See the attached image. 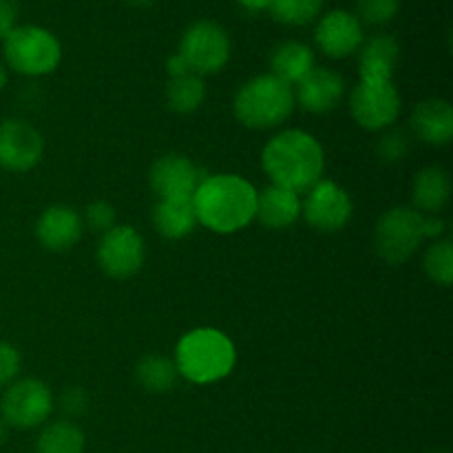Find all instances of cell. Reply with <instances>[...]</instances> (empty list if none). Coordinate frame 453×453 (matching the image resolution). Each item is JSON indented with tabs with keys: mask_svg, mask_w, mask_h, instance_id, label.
Instances as JSON below:
<instances>
[{
	"mask_svg": "<svg viewBox=\"0 0 453 453\" xmlns=\"http://www.w3.org/2000/svg\"><path fill=\"white\" fill-rule=\"evenodd\" d=\"M261 166L274 186L308 193L317 181L323 180L326 153L319 140L301 128H288L270 137L261 153Z\"/></svg>",
	"mask_w": 453,
	"mask_h": 453,
	"instance_id": "6da1fadb",
	"label": "cell"
},
{
	"mask_svg": "<svg viewBox=\"0 0 453 453\" xmlns=\"http://www.w3.org/2000/svg\"><path fill=\"white\" fill-rule=\"evenodd\" d=\"M197 224L217 234H233L255 221L257 188L239 175H208L193 195Z\"/></svg>",
	"mask_w": 453,
	"mask_h": 453,
	"instance_id": "7a4b0ae2",
	"label": "cell"
},
{
	"mask_svg": "<svg viewBox=\"0 0 453 453\" xmlns=\"http://www.w3.org/2000/svg\"><path fill=\"white\" fill-rule=\"evenodd\" d=\"M237 352L228 336L215 327H197L181 336L175 349L180 376L195 385H211L233 372Z\"/></svg>",
	"mask_w": 453,
	"mask_h": 453,
	"instance_id": "3957f363",
	"label": "cell"
},
{
	"mask_svg": "<svg viewBox=\"0 0 453 453\" xmlns=\"http://www.w3.org/2000/svg\"><path fill=\"white\" fill-rule=\"evenodd\" d=\"M295 88L273 73L257 75L242 84L233 100L237 122L252 131L277 128L295 113Z\"/></svg>",
	"mask_w": 453,
	"mask_h": 453,
	"instance_id": "277c9868",
	"label": "cell"
},
{
	"mask_svg": "<svg viewBox=\"0 0 453 453\" xmlns=\"http://www.w3.org/2000/svg\"><path fill=\"white\" fill-rule=\"evenodd\" d=\"M3 53L9 69L27 78L53 73L62 60L60 40L38 25H18L3 40Z\"/></svg>",
	"mask_w": 453,
	"mask_h": 453,
	"instance_id": "5b68a950",
	"label": "cell"
},
{
	"mask_svg": "<svg viewBox=\"0 0 453 453\" xmlns=\"http://www.w3.org/2000/svg\"><path fill=\"white\" fill-rule=\"evenodd\" d=\"M423 242V215L410 206L389 208L374 226V250L389 265L405 264Z\"/></svg>",
	"mask_w": 453,
	"mask_h": 453,
	"instance_id": "8992f818",
	"label": "cell"
},
{
	"mask_svg": "<svg viewBox=\"0 0 453 453\" xmlns=\"http://www.w3.org/2000/svg\"><path fill=\"white\" fill-rule=\"evenodd\" d=\"M230 35L219 22L197 20L184 31L180 40V53L195 75L219 73L230 60Z\"/></svg>",
	"mask_w": 453,
	"mask_h": 453,
	"instance_id": "52a82bcc",
	"label": "cell"
},
{
	"mask_svg": "<svg viewBox=\"0 0 453 453\" xmlns=\"http://www.w3.org/2000/svg\"><path fill=\"white\" fill-rule=\"evenodd\" d=\"M53 394L40 379H22L7 385L0 398V418L16 429H35L53 411Z\"/></svg>",
	"mask_w": 453,
	"mask_h": 453,
	"instance_id": "ba28073f",
	"label": "cell"
},
{
	"mask_svg": "<svg viewBox=\"0 0 453 453\" xmlns=\"http://www.w3.org/2000/svg\"><path fill=\"white\" fill-rule=\"evenodd\" d=\"M403 109L401 93L394 82H361L349 93V113L365 131L392 128Z\"/></svg>",
	"mask_w": 453,
	"mask_h": 453,
	"instance_id": "9c48e42d",
	"label": "cell"
},
{
	"mask_svg": "<svg viewBox=\"0 0 453 453\" xmlns=\"http://www.w3.org/2000/svg\"><path fill=\"white\" fill-rule=\"evenodd\" d=\"M354 215L352 197L336 181L321 180L305 193L301 217L319 233H339Z\"/></svg>",
	"mask_w": 453,
	"mask_h": 453,
	"instance_id": "30bf717a",
	"label": "cell"
},
{
	"mask_svg": "<svg viewBox=\"0 0 453 453\" xmlns=\"http://www.w3.org/2000/svg\"><path fill=\"white\" fill-rule=\"evenodd\" d=\"M96 257L102 273L111 279H128L144 265V239L133 226H113L102 234Z\"/></svg>",
	"mask_w": 453,
	"mask_h": 453,
	"instance_id": "8fae6325",
	"label": "cell"
},
{
	"mask_svg": "<svg viewBox=\"0 0 453 453\" xmlns=\"http://www.w3.org/2000/svg\"><path fill=\"white\" fill-rule=\"evenodd\" d=\"M44 155V140L38 128L25 119L0 122V168L9 173H27L38 166Z\"/></svg>",
	"mask_w": 453,
	"mask_h": 453,
	"instance_id": "7c38bea8",
	"label": "cell"
},
{
	"mask_svg": "<svg viewBox=\"0 0 453 453\" xmlns=\"http://www.w3.org/2000/svg\"><path fill=\"white\" fill-rule=\"evenodd\" d=\"M206 177L208 173L195 166L188 157L168 153L150 166V188L159 199H193Z\"/></svg>",
	"mask_w": 453,
	"mask_h": 453,
	"instance_id": "4fadbf2b",
	"label": "cell"
},
{
	"mask_svg": "<svg viewBox=\"0 0 453 453\" xmlns=\"http://www.w3.org/2000/svg\"><path fill=\"white\" fill-rule=\"evenodd\" d=\"M365 34H363V22L357 13H349L345 9L327 12L314 29V42L326 53L327 58H348L361 49Z\"/></svg>",
	"mask_w": 453,
	"mask_h": 453,
	"instance_id": "5bb4252c",
	"label": "cell"
},
{
	"mask_svg": "<svg viewBox=\"0 0 453 453\" xmlns=\"http://www.w3.org/2000/svg\"><path fill=\"white\" fill-rule=\"evenodd\" d=\"M345 97V80L327 66H314L299 84H296L295 102L303 111L314 115H326L334 111Z\"/></svg>",
	"mask_w": 453,
	"mask_h": 453,
	"instance_id": "9a60e30c",
	"label": "cell"
},
{
	"mask_svg": "<svg viewBox=\"0 0 453 453\" xmlns=\"http://www.w3.org/2000/svg\"><path fill=\"white\" fill-rule=\"evenodd\" d=\"M35 237L47 250H71L82 237V217L75 208L56 203L49 206L35 224Z\"/></svg>",
	"mask_w": 453,
	"mask_h": 453,
	"instance_id": "2e32d148",
	"label": "cell"
},
{
	"mask_svg": "<svg viewBox=\"0 0 453 453\" xmlns=\"http://www.w3.org/2000/svg\"><path fill=\"white\" fill-rule=\"evenodd\" d=\"M411 133L429 146H447L453 140V109L442 97H429L416 104L410 118Z\"/></svg>",
	"mask_w": 453,
	"mask_h": 453,
	"instance_id": "e0dca14e",
	"label": "cell"
},
{
	"mask_svg": "<svg viewBox=\"0 0 453 453\" xmlns=\"http://www.w3.org/2000/svg\"><path fill=\"white\" fill-rule=\"evenodd\" d=\"M401 44L389 34H379L363 40L358 49V75L365 82H394Z\"/></svg>",
	"mask_w": 453,
	"mask_h": 453,
	"instance_id": "ac0fdd59",
	"label": "cell"
},
{
	"mask_svg": "<svg viewBox=\"0 0 453 453\" xmlns=\"http://www.w3.org/2000/svg\"><path fill=\"white\" fill-rule=\"evenodd\" d=\"M301 217V197L281 186H265L257 193L255 219L268 230H286L295 226Z\"/></svg>",
	"mask_w": 453,
	"mask_h": 453,
	"instance_id": "d6986e66",
	"label": "cell"
},
{
	"mask_svg": "<svg viewBox=\"0 0 453 453\" xmlns=\"http://www.w3.org/2000/svg\"><path fill=\"white\" fill-rule=\"evenodd\" d=\"M451 180L442 166H427L411 181V202L420 215H438L449 203Z\"/></svg>",
	"mask_w": 453,
	"mask_h": 453,
	"instance_id": "ffe728a7",
	"label": "cell"
},
{
	"mask_svg": "<svg viewBox=\"0 0 453 453\" xmlns=\"http://www.w3.org/2000/svg\"><path fill=\"white\" fill-rule=\"evenodd\" d=\"M312 69L314 51L310 44L299 42V40H286V42L273 49V56H270V73L281 80V82L295 87Z\"/></svg>",
	"mask_w": 453,
	"mask_h": 453,
	"instance_id": "44dd1931",
	"label": "cell"
},
{
	"mask_svg": "<svg viewBox=\"0 0 453 453\" xmlns=\"http://www.w3.org/2000/svg\"><path fill=\"white\" fill-rule=\"evenodd\" d=\"M155 230L164 239H184L197 226V215H195L193 199H159L153 211Z\"/></svg>",
	"mask_w": 453,
	"mask_h": 453,
	"instance_id": "7402d4cb",
	"label": "cell"
},
{
	"mask_svg": "<svg viewBox=\"0 0 453 453\" xmlns=\"http://www.w3.org/2000/svg\"><path fill=\"white\" fill-rule=\"evenodd\" d=\"M137 380L142 388L150 394H166L177 385L180 372L173 358L162 357V354H146L135 370Z\"/></svg>",
	"mask_w": 453,
	"mask_h": 453,
	"instance_id": "603a6c76",
	"label": "cell"
},
{
	"mask_svg": "<svg viewBox=\"0 0 453 453\" xmlns=\"http://www.w3.org/2000/svg\"><path fill=\"white\" fill-rule=\"evenodd\" d=\"M84 432L71 420L47 425L35 441V453H84Z\"/></svg>",
	"mask_w": 453,
	"mask_h": 453,
	"instance_id": "cb8c5ba5",
	"label": "cell"
},
{
	"mask_svg": "<svg viewBox=\"0 0 453 453\" xmlns=\"http://www.w3.org/2000/svg\"><path fill=\"white\" fill-rule=\"evenodd\" d=\"M206 100V84L202 75H181L171 78L166 84V104L168 109L180 115H190L199 109Z\"/></svg>",
	"mask_w": 453,
	"mask_h": 453,
	"instance_id": "d4e9b609",
	"label": "cell"
},
{
	"mask_svg": "<svg viewBox=\"0 0 453 453\" xmlns=\"http://www.w3.org/2000/svg\"><path fill=\"white\" fill-rule=\"evenodd\" d=\"M323 0H270L268 12L286 27H305L319 18Z\"/></svg>",
	"mask_w": 453,
	"mask_h": 453,
	"instance_id": "484cf974",
	"label": "cell"
},
{
	"mask_svg": "<svg viewBox=\"0 0 453 453\" xmlns=\"http://www.w3.org/2000/svg\"><path fill=\"white\" fill-rule=\"evenodd\" d=\"M423 268L434 283L449 288L453 281V246L451 239H436L425 252Z\"/></svg>",
	"mask_w": 453,
	"mask_h": 453,
	"instance_id": "4316f807",
	"label": "cell"
},
{
	"mask_svg": "<svg viewBox=\"0 0 453 453\" xmlns=\"http://www.w3.org/2000/svg\"><path fill=\"white\" fill-rule=\"evenodd\" d=\"M410 133L405 128H385L383 135L376 142V157L383 164H401L410 155Z\"/></svg>",
	"mask_w": 453,
	"mask_h": 453,
	"instance_id": "83f0119b",
	"label": "cell"
},
{
	"mask_svg": "<svg viewBox=\"0 0 453 453\" xmlns=\"http://www.w3.org/2000/svg\"><path fill=\"white\" fill-rule=\"evenodd\" d=\"M403 0H357L358 20L372 27H383L396 18Z\"/></svg>",
	"mask_w": 453,
	"mask_h": 453,
	"instance_id": "f1b7e54d",
	"label": "cell"
},
{
	"mask_svg": "<svg viewBox=\"0 0 453 453\" xmlns=\"http://www.w3.org/2000/svg\"><path fill=\"white\" fill-rule=\"evenodd\" d=\"M84 226L93 233H109L113 226H118V212H115L113 203L104 202V199H97V202H91L87 208H84Z\"/></svg>",
	"mask_w": 453,
	"mask_h": 453,
	"instance_id": "f546056e",
	"label": "cell"
},
{
	"mask_svg": "<svg viewBox=\"0 0 453 453\" xmlns=\"http://www.w3.org/2000/svg\"><path fill=\"white\" fill-rule=\"evenodd\" d=\"M20 372V352L12 343L0 341V388H7Z\"/></svg>",
	"mask_w": 453,
	"mask_h": 453,
	"instance_id": "4dcf8cb0",
	"label": "cell"
},
{
	"mask_svg": "<svg viewBox=\"0 0 453 453\" xmlns=\"http://www.w3.org/2000/svg\"><path fill=\"white\" fill-rule=\"evenodd\" d=\"M60 407L65 414L69 416H82L88 407V396L82 388L73 385V388L65 389L60 396Z\"/></svg>",
	"mask_w": 453,
	"mask_h": 453,
	"instance_id": "1f68e13d",
	"label": "cell"
},
{
	"mask_svg": "<svg viewBox=\"0 0 453 453\" xmlns=\"http://www.w3.org/2000/svg\"><path fill=\"white\" fill-rule=\"evenodd\" d=\"M18 27V7L13 0H0V40Z\"/></svg>",
	"mask_w": 453,
	"mask_h": 453,
	"instance_id": "d6a6232c",
	"label": "cell"
},
{
	"mask_svg": "<svg viewBox=\"0 0 453 453\" xmlns=\"http://www.w3.org/2000/svg\"><path fill=\"white\" fill-rule=\"evenodd\" d=\"M447 224L438 215H423V237L425 239H441L445 234Z\"/></svg>",
	"mask_w": 453,
	"mask_h": 453,
	"instance_id": "836d02e7",
	"label": "cell"
},
{
	"mask_svg": "<svg viewBox=\"0 0 453 453\" xmlns=\"http://www.w3.org/2000/svg\"><path fill=\"white\" fill-rule=\"evenodd\" d=\"M166 73L168 78H181V75H188L193 73V71L188 69V65H186V60L180 56V53H173V56L166 60Z\"/></svg>",
	"mask_w": 453,
	"mask_h": 453,
	"instance_id": "e575fe53",
	"label": "cell"
},
{
	"mask_svg": "<svg viewBox=\"0 0 453 453\" xmlns=\"http://www.w3.org/2000/svg\"><path fill=\"white\" fill-rule=\"evenodd\" d=\"M242 7H246L248 12H264V9H268L270 0H237Z\"/></svg>",
	"mask_w": 453,
	"mask_h": 453,
	"instance_id": "d590c367",
	"label": "cell"
},
{
	"mask_svg": "<svg viewBox=\"0 0 453 453\" xmlns=\"http://www.w3.org/2000/svg\"><path fill=\"white\" fill-rule=\"evenodd\" d=\"M127 4H131V7H149V4L157 3V0H124Z\"/></svg>",
	"mask_w": 453,
	"mask_h": 453,
	"instance_id": "8d00e7d4",
	"label": "cell"
},
{
	"mask_svg": "<svg viewBox=\"0 0 453 453\" xmlns=\"http://www.w3.org/2000/svg\"><path fill=\"white\" fill-rule=\"evenodd\" d=\"M7 434H9V425L0 418V447H3L4 441H7Z\"/></svg>",
	"mask_w": 453,
	"mask_h": 453,
	"instance_id": "74e56055",
	"label": "cell"
},
{
	"mask_svg": "<svg viewBox=\"0 0 453 453\" xmlns=\"http://www.w3.org/2000/svg\"><path fill=\"white\" fill-rule=\"evenodd\" d=\"M7 80H9V75H7V66L0 65V91H3V88L7 87Z\"/></svg>",
	"mask_w": 453,
	"mask_h": 453,
	"instance_id": "f35d334b",
	"label": "cell"
},
{
	"mask_svg": "<svg viewBox=\"0 0 453 453\" xmlns=\"http://www.w3.org/2000/svg\"><path fill=\"white\" fill-rule=\"evenodd\" d=\"M432 453H449L447 449H436V451H432Z\"/></svg>",
	"mask_w": 453,
	"mask_h": 453,
	"instance_id": "ab89813d",
	"label": "cell"
}]
</instances>
